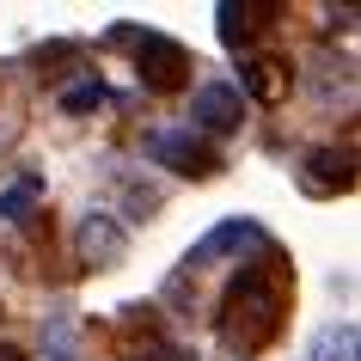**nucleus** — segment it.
<instances>
[{
	"label": "nucleus",
	"mask_w": 361,
	"mask_h": 361,
	"mask_svg": "<svg viewBox=\"0 0 361 361\" xmlns=\"http://www.w3.org/2000/svg\"><path fill=\"white\" fill-rule=\"evenodd\" d=\"M0 361H25V349L19 343H0Z\"/></svg>",
	"instance_id": "obj_14"
},
{
	"label": "nucleus",
	"mask_w": 361,
	"mask_h": 361,
	"mask_svg": "<svg viewBox=\"0 0 361 361\" xmlns=\"http://www.w3.org/2000/svg\"><path fill=\"white\" fill-rule=\"evenodd\" d=\"M141 361H190V349H178V343H147Z\"/></svg>",
	"instance_id": "obj_13"
},
{
	"label": "nucleus",
	"mask_w": 361,
	"mask_h": 361,
	"mask_svg": "<svg viewBox=\"0 0 361 361\" xmlns=\"http://www.w3.org/2000/svg\"><path fill=\"white\" fill-rule=\"evenodd\" d=\"M116 37L135 49V74H141L147 92H184V86H190L196 56L178 37H159V31H141V37H135V31H116Z\"/></svg>",
	"instance_id": "obj_2"
},
{
	"label": "nucleus",
	"mask_w": 361,
	"mask_h": 361,
	"mask_svg": "<svg viewBox=\"0 0 361 361\" xmlns=\"http://www.w3.org/2000/svg\"><path fill=\"white\" fill-rule=\"evenodd\" d=\"M355 349H361V331L349 319H343V324H324L319 337H312V361H355Z\"/></svg>",
	"instance_id": "obj_9"
},
{
	"label": "nucleus",
	"mask_w": 361,
	"mask_h": 361,
	"mask_svg": "<svg viewBox=\"0 0 361 361\" xmlns=\"http://www.w3.org/2000/svg\"><path fill=\"white\" fill-rule=\"evenodd\" d=\"M74 251H80V264L86 269H111L123 264V251H129V233H123V221L116 214H80V227H74Z\"/></svg>",
	"instance_id": "obj_5"
},
{
	"label": "nucleus",
	"mask_w": 361,
	"mask_h": 361,
	"mask_svg": "<svg viewBox=\"0 0 361 361\" xmlns=\"http://www.w3.org/2000/svg\"><path fill=\"white\" fill-rule=\"evenodd\" d=\"M214 19H221V43H227V49H245L251 43V6L245 0H221V6H214Z\"/></svg>",
	"instance_id": "obj_10"
},
{
	"label": "nucleus",
	"mask_w": 361,
	"mask_h": 361,
	"mask_svg": "<svg viewBox=\"0 0 361 361\" xmlns=\"http://www.w3.org/2000/svg\"><path fill=\"white\" fill-rule=\"evenodd\" d=\"M282 264H239L233 276L227 300H221V343H227V355H257L269 337H276V324H282Z\"/></svg>",
	"instance_id": "obj_1"
},
{
	"label": "nucleus",
	"mask_w": 361,
	"mask_h": 361,
	"mask_svg": "<svg viewBox=\"0 0 361 361\" xmlns=\"http://www.w3.org/2000/svg\"><path fill=\"white\" fill-rule=\"evenodd\" d=\"M300 184L312 196H337V190H349V184H355V159H349V153H337V147H312L300 159Z\"/></svg>",
	"instance_id": "obj_7"
},
{
	"label": "nucleus",
	"mask_w": 361,
	"mask_h": 361,
	"mask_svg": "<svg viewBox=\"0 0 361 361\" xmlns=\"http://www.w3.org/2000/svg\"><path fill=\"white\" fill-rule=\"evenodd\" d=\"M37 196H43V178H19L13 190H0V214H6V221H31Z\"/></svg>",
	"instance_id": "obj_11"
},
{
	"label": "nucleus",
	"mask_w": 361,
	"mask_h": 361,
	"mask_svg": "<svg viewBox=\"0 0 361 361\" xmlns=\"http://www.w3.org/2000/svg\"><path fill=\"white\" fill-rule=\"evenodd\" d=\"M288 68H282V61H269V56H251L245 61V80H239V98H245V104H251V98H264V104H276V98H282L288 92Z\"/></svg>",
	"instance_id": "obj_8"
},
{
	"label": "nucleus",
	"mask_w": 361,
	"mask_h": 361,
	"mask_svg": "<svg viewBox=\"0 0 361 361\" xmlns=\"http://www.w3.org/2000/svg\"><path fill=\"white\" fill-rule=\"evenodd\" d=\"M245 245H269V239H264V227H257L251 214H233V221H221V227H214L209 239H196V245H190L184 269L209 264V257H227V251H245Z\"/></svg>",
	"instance_id": "obj_6"
},
{
	"label": "nucleus",
	"mask_w": 361,
	"mask_h": 361,
	"mask_svg": "<svg viewBox=\"0 0 361 361\" xmlns=\"http://www.w3.org/2000/svg\"><path fill=\"white\" fill-rule=\"evenodd\" d=\"M147 153L159 166L184 171V178H214V171H227V153L214 147V141H202L196 129H159L147 141Z\"/></svg>",
	"instance_id": "obj_3"
},
{
	"label": "nucleus",
	"mask_w": 361,
	"mask_h": 361,
	"mask_svg": "<svg viewBox=\"0 0 361 361\" xmlns=\"http://www.w3.org/2000/svg\"><path fill=\"white\" fill-rule=\"evenodd\" d=\"M190 123L202 129V141L209 135H239L245 129V98H239V86L233 80H202L190 92Z\"/></svg>",
	"instance_id": "obj_4"
},
{
	"label": "nucleus",
	"mask_w": 361,
	"mask_h": 361,
	"mask_svg": "<svg viewBox=\"0 0 361 361\" xmlns=\"http://www.w3.org/2000/svg\"><path fill=\"white\" fill-rule=\"evenodd\" d=\"M68 116H86V111H98L104 104V80H74V86H61V98H56Z\"/></svg>",
	"instance_id": "obj_12"
}]
</instances>
